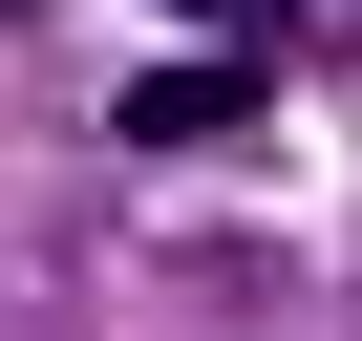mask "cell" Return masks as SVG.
I'll list each match as a JSON object with an SVG mask.
<instances>
[{
    "label": "cell",
    "mask_w": 362,
    "mask_h": 341,
    "mask_svg": "<svg viewBox=\"0 0 362 341\" xmlns=\"http://www.w3.org/2000/svg\"><path fill=\"white\" fill-rule=\"evenodd\" d=\"M256 107V64H170V86H128V149H214Z\"/></svg>",
    "instance_id": "6da1fadb"
},
{
    "label": "cell",
    "mask_w": 362,
    "mask_h": 341,
    "mask_svg": "<svg viewBox=\"0 0 362 341\" xmlns=\"http://www.w3.org/2000/svg\"><path fill=\"white\" fill-rule=\"evenodd\" d=\"M170 22H214V43H277V22H298V0H170Z\"/></svg>",
    "instance_id": "7a4b0ae2"
}]
</instances>
